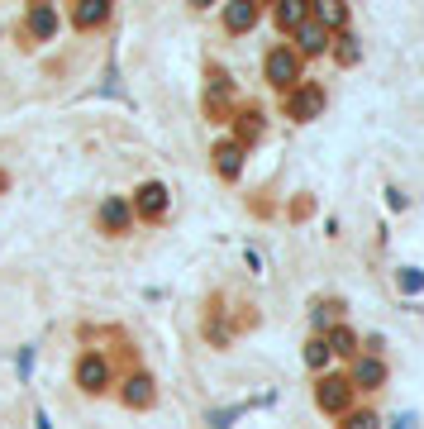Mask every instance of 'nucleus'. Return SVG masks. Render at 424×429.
Wrapping results in <instances>:
<instances>
[{"mask_svg":"<svg viewBox=\"0 0 424 429\" xmlns=\"http://www.w3.org/2000/svg\"><path fill=\"white\" fill-rule=\"evenodd\" d=\"M300 19H305V5H300V0H286L282 5V24H300Z\"/></svg>","mask_w":424,"mask_h":429,"instance_id":"13","label":"nucleus"},{"mask_svg":"<svg viewBox=\"0 0 424 429\" xmlns=\"http://www.w3.org/2000/svg\"><path fill=\"white\" fill-rule=\"evenodd\" d=\"M358 381L362 386H377L381 381V363H358Z\"/></svg>","mask_w":424,"mask_h":429,"instance_id":"11","label":"nucleus"},{"mask_svg":"<svg viewBox=\"0 0 424 429\" xmlns=\"http://www.w3.org/2000/svg\"><path fill=\"white\" fill-rule=\"evenodd\" d=\"M401 291H424V272L420 268H401Z\"/></svg>","mask_w":424,"mask_h":429,"instance_id":"9","label":"nucleus"},{"mask_svg":"<svg viewBox=\"0 0 424 429\" xmlns=\"http://www.w3.org/2000/svg\"><path fill=\"white\" fill-rule=\"evenodd\" d=\"M148 396H153V391H148V381H143V377L129 381V401H134V406H148Z\"/></svg>","mask_w":424,"mask_h":429,"instance_id":"12","label":"nucleus"},{"mask_svg":"<svg viewBox=\"0 0 424 429\" xmlns=\"http://www.w3.org/2000/svg\"><path fill=\"white\" fill-rule=\"evenodd\" d=\"M372 425H377V420H372V415H353V420H348L344 429H372Z\"/></svg>","mask_w":424,"mask_h":429,"instance_id":"19","label":"nucleus"},{"mask_svg":"<svg viewBox=\"0 0 424 429\" xmlns=\"http://www.w3.org/2000/svg\"><path fill=\"white\" fill-rule=\"evenodd\" d=\"M38 429H53V425H48V415H43V411H38Z\"/></svg>","mask_w":424,"mask_h":429,"instance_id":"21","label":"nucleus"},{"mask_svg":"<svg viewBox=\"0 0 424 429\" xmlns=\"http://www.w3.org/2000/svg\"><path fill=\"white\" fill-rule=\"evenodd\" d=\"M415 425V420H410V415H401V420H396V429H410Z\"/></svg>","mask_w":424,"mask_h":429,"instance_id":"20","label":"nucleus"},{"mask_svg":"<svg viewBox=\"0 0 424 429\" xmlns=\"http://www.w3.org/2000/svg\"><path fill=\"white\" fill-rule=\"evenodd\" d=\"M300 48H305V53H319V48H324V24H300Z\"/></svg>","mask_w":424,"mask_h":429,"instance_id":"3","label":"nucleus"},{"mask_svg":"<svg viewBox=\"0 0 424 429\" xmlns=\"http://www.w3.org/2000/svg\"><path fill=\"white\" fill-rule=\"evenodd\" d=\"M348 349H353V334L339 329V334H334V353H348Z\"/></svg>","mask_w":424,"mask_h":429,"instance_id":"18","label":"nucleus"},{"mask_svg":"<svg viewBox=\"0 0 424 429\" xmlns=\"http://www.w3.org/2000/svg\"><path fill=\"white\" fill-rule=\"evenodd\" d=\"M319 401H324V411H339V406H344V381H324Z\"/></svg>","mask_w":424,"mask_h":429,"instance_id":"5","label":"nucleus"},{"mask_svg":"<svg viewBox=\"0 0 424 429\" xmlns=\"http://www.w3.org/2000/svg\"><path fill=\"white\" fill-rule=\"evenodd\" d=\"M314 110H319V95H300V100H296V115H314Z\"/></svg>","mask_w":424,"mask_h":429,"instance_id":"14","label":"nucleus"},{"mask_svg":"<svg viewBox=\"0 0 424 429\" xmlns=\"http://www.w3.org/2000/svg\"><path fill=\"white\" fill-rule=\"evenodd\" d=\"M105 15H110V10H105V0H91L86 10H77V24H100Z\"/></svg>","mask_w":424,"mask_h":429,"instance_id":"6","label":"nucleus"},{"mask_svg":"<svg viewBox=\"0 0 424 429\" xmlns=\"http://www.w3.org/2000/svg\"><path fill=\"white\" fill-rule=\"evenodd\" d=\"M139 196H143V210H148V215H162V210H167V191L162 186H143Z\"/></svg>","mask_w":424,"mask_h":429,"instance_id":"4","label":"nucleus"},{"mask_svg":"<svg viewBox=\"0 0 424 429\" xmlns=\"http://www.w3.org/2000/svg\"><path fill=\"white\" fill-rule=\"evenodd\" d=\"M77 377H81V386H86V391H100V386H105V363H100V358H81Z\"/></svg>","mask_w":424,"mask_h":429,"instance_id":"2","label":"nucleus"},{"mask_svg":"<svg viewBox=\"0 0 424 429\" xmlns=\"http://www.w3.org/2000/svg\"><path fill=\"white\" fill-rule=\"evenodd\" d=\"M100 220L110 224V229H124V220H129V210H124V206H120V201H110V206L100 210Z\"/></svg>","mask_w":424,"mask_h":429,"instance_id":"8","label":"nucleus"},{"mask_svg":"<svg viewBox=\"0 0 424 429\" xmlns=\"http://www.w3.org/2000/svg\"><path fill=\"white\" fill-rule=\"evenodd\" d=\"M253 19H258V10H253V5H234V10H229V29H248Z\"/></svg>","mask_w":424,"mask_h":429,"instance_id":"7","label":"nucleus"},{"mask_svg":"<svg viewBox=\"0 0 424 429\" xmlns=\"http://www.w3.org/2000/svg\"><path fill=\"white\" fill-rule=\"evenodd\" d=\"M267 77H272V81H282V86H286V81H296V58L277 48V53L267 58Z\"/></svg>","mask_w":424,"mask_h":429,"instance_id":"1","label":"nucleus"},{"mask_svg":"<svg viewBox=\"0 0 424 429\" xmlns=\"http://www.w3.org/2000/svg\"><path fill=\"white\" fill-rule=\"evenodd\" d=\"M33 29H38V33L53 29V10H38V15H33Z\"/></svg>","mask_w":424,"mask_h":429,"instance_id":"16","label":"nucleus"},{"mask_svg":"<svg viewBox=\"0 0 424 429\" xmlns=\"http://www.w3.org/2000/svg\"><path fill=\"white\" fill-rule=\"evenodd\" d=\"M319 19H324V24H339V19H344V10L329 0V5H319Z\"/></svg>","mask_w":424,"mask_h":429,"instance_id":"15","label":"nucleus"},{"mask_svg":"<svg viewBox=\"0 0 424 429\" xmlns=\"http://www.w3.org/2000/svg\"><path fill=\"white\" fill-rule=\"evenodd\" d=\"M220 172H224V176H234V172H238V148H229V143L220 148Z\"/></svg>","mask_w":424,"mask_h":429,"instance_id":"10","label":"nucleus"},{"mask_svg":"<svg viewBox=\"0 0 424 429\" xmlns=\"http://www.w3.org/2000/svg\"><path fill=\"white\" fill-rule=\"evenodd\" d=\"M305 363H310V367L324 363V344H310V349H305Z\"/></svg>","mask_w":424,"mask_h":429,"instance_id":"17","label":"nucleus"}]
</instances>
